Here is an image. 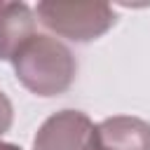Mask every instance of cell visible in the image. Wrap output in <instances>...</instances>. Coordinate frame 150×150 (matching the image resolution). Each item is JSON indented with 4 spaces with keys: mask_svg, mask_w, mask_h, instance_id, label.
I'll return each mask as SVG.
<instances>
[{
    "mask_svg": "<svg viewBox=\"0 0 150 150\" xmlns=\"http://www.w3.org/2000/svg\"><path fill=\"white\" fill-rule=\"evenodd\" d=\"M94 138L108 150H150V124L138 117L115 115L96 124Z\"/></svg>",
    "mask_w": 150,
    "mask_h": 150,
    "instance_id": "4",
    "label": "cell"
},
{
    "mask_svg": "<svg viewBox=\"0 0 150 150\" xmlns=\"http://www.w3.org/2000/svg\"><path fill=\"white\" fill-rule=\"evenodd\" d=\"M35 14L49 30L75 42L96 40L115 23V12L105 2H40Z\"/></svg>",
    "mask_w": 150,
    "mask_h": 150,
    "instance_id": "2",
    "label": "cell"
},
{
    "mask_svg": "<svg viewBox=\"0 0 150 150\" xmlns=\"http://www.w3.org/2000/svg\"><path fill=\"white\" fill-rule=\"evenodd\" d=\"M96 124L80 110H61L42 122L35 134L33 150H87Z\"/></svg>",
    "mask_w": 150,
    "mask_h": 150,
    "instance_id": "3",
    "label": "cell"
},
{
    "mask_svg": "<svg viewBox=\"0 0 150 150\" xmlns=\"http://www.w3.org/2000/svg\"><path fill=\"white\" fill-rule=\"evenodd\" d=\"M35 35V14L23 2H0V61L14 54Z\"/></svg>",
    "mask_w": 150,
    "mask_h": 150,
    "instance_id": "5",
    "label": "cell"
},
{
    "mask_svg": "<svg viewBox=\"0 0 150 150\" xmlns=\"http://www.w3.org/2000/svg\"><path fill=\"white\" fill-rule=\"evenodd\" d=\"M16 80L38 96H56L75 80V59L70 49L52 35H33L12 59Z\"/></svg>",
    "mask_w": 150,
    "mask_h": 150,
    "instance_id": "1",
    "label": "cell"
},
{
    "mask_svg": "<svg viewBox=\"0 0 150 150\" xmlns=\"http://www.w3.org/2000/svg\"><path fill=\"white\" fill-rule=\"evenodd\" d=\"M87 150H108V148H103V145H98V143H96V138H91V145H89Z\"/></svg>",
    "mask_w": 150,
    "mask_h": 150,
    "instance_id": "7",
    "label": "cell"
},
{
    "mask_svg": "<svg viewBox=\"0 0 150 150\" xmlns=\"http://www.w3.org/2000/svg\"><path fill=\"white\" fill-rule=\"evenodd\" d=\"M0 150H21V148H16V145H12V143H2V141H0Z\"/></svg>",
    "mask_w": 150,
    "mask_h": 150,
    "instance_id": "8",
    "label": "cell"
},
{
    "mask_svg": "<svg viewBox=\"0 0 150 150\" xmlns=\"http://www.w3.org/2000/svg\"><path fill=\"white\" fill-rule=\"evenodd\" d=\"M9 124H12V103H9V98L0 91V136L9 129Z\"/></svg>",
    "mask_w": 150,
    "mask_h": 150,
    "instance_id": "6",
    "label": "cell"
}]
</instances>
